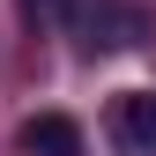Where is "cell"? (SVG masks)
<instances>
[{"instance_id":"cell-1","label":"cell","mask_w":156,"mask_h":156,"mask_svg":"<svg viewBox=\"0 0 156 156\" xmlns=\"http://www.w3.org/2000/svg\"><path fill=\"white\" fill-rule=\"evenodd\" d=\"M67 30L82 37V52H126V45H141L149 15H141V8H126V0H74Z\"/></svg>"},{"instance_id":"cell-2","label":"cell","mask_w":156,"mask_h":156,"mask_svg":"<svg viewBox=\"0 0 156 156\" xmlns=\"http://www.w3.org/2000/svg\"><path fill=\"white\" fill-rule=\"evenodd\" d=\"M104 134H112V149H119V156H156V89H126V97H112Z\"/></svg>"},{"instance_id":"cell-3","label":"cell","mask_w":156,"mask_h":156,"mask_svg":"<svg viewBox=\"0 0 156 156\" xmlns=\"http://www.w3.org/2000/svg\"><path fill=\"white\" fill-rule=\"evenodd\" d=\"M15 149L23 156H82V126L60 119V112H37V119L15 134Z\"/></svg>"},{"instance_id":"cell-4","label":"cell","mask_w":156,"mask_h":156,"mask_svg":"<svg viewBox=\"0 0 156 156\" xmlns=\"http://www.w3.org/2000/svg\"><path fill=\"white\" fill-rule=\"evenodd\" d=\"M30 15H45V23H67V15H74V0H30Z\"/></svg>"}]
</instances>
